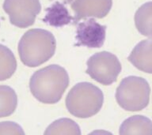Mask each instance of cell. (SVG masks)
<instances>
[{"instance_id":"10","label":"cell","mask_w":152,"mask_h":135,"mask_svg":"<svg viewBox=\"0 0 152 135\" xmlns=\"http://www.w3.org/2000/svg\"><path fill=\"white\" fill-rule=\"evenodd\" d=\"M120 134L152 135V121L146 116L133 115L121 124Z\"/></svg>"},{"instance_id":"12","label":"cell","mask_w":152,"mask_h":135,"mask_svg":"<svg viewBox=\"0 0 152 135\" xmlns=\"http://www.w3.org/2000/svg\"><path fill=\"white\" fill-rule=\"evenodd\" d=\"M135 25L140 34L152 38V2H146L137 9Z\"/></svg>"},{"instance_id":"9","label":"cell","mask_w":152,"mask_h":135,"mask_svg":"<svg viewBox=\"0 0 152 135\" xmlns=\"http://www.w3.org/2000/svg\"><path fill=\"white\" fill-rule=\"evenodd\" d=\"M128 61L138 70L152 73V40H144L135 45Z\"/></svg>"},{"instance_id":"6","label":"cell","mask_w":152,"mask_h":135,"mask_svg":"<svg viewBox=\"0 0 152 135\" xmlns=\"http://www.w3.org/2000/svg\"><path fill=\"white\" fill-rule=\"evenodd\" d=\"M2 7L10 23L21 28L33 25L41 10L39 0H4Z\"/></svg>"},{"instance_id":"1","label":"cell","mask_w":152,"mask_h":135,"mask_svg":"<svg viewBox=\"0 0 152 135\" xmlns=\"http://www.w3.org/2000/svg\"><path fill=\"white\" fill-rule=\"evenodd\" d=\"M69 85V76L64 67L50 65L38 70L29 80L31 93L43 104H53L61 99Z\"/></svg>"},{"instance_id":"3","label":"cell","mask_w":152,"mask_h":135,"mask_svg":"<svg viewBox=\"0 0 152 135\" xmlns=\"http://www.w3.org/2000/svg\"><path fill=\"white\" fill-rule=\"evenodd\" d=\"M104 94L99 88L89 82H80L74 86L66 98L68 111L77 118H86L95 115L102 109Z\"/></svg>"},{"instance_id":"8","label":"cell","mask_w":152,"mask_h":135,"mask_svg":"<svg viewBox=\"0 0 152 135\" xmlns=\"http://www.w3.org/2000/svg\"><path fill=\"white\" fill-rule=\"evenodd\" d=\"M113 6L112 0H75L71 4L75 13L74 23L86 17L103 18L109 14Z\"/></svg>"},{"instance_id":"13","label":"cell","mask_w":152,"mask_h":135,"mask_svg":"<svg viewBox=\"0 0 152 135\" xmlns=\"http://www.w3.org/2000/svg\"><path fill=\"white\" fill-rule=\"evenodd\" d=\"M17 70V60L9 47L0 44V81L9 79Z\"/></svg>"},{"instance_id":"4","label":"cell","mask_w":152,"mask_h":135,"mask_svg":"<svg viewBox=\"0 0 152 135\" xmlns=\"http://www.w3.org/2000/svg\"><path fill=\"white\" fill-rule=\"evenodd\" d=\"M151 87L147 81L141 77L128 76L121 81L116 89V99L123 109L139 111L149 104Z\"/></svg>"},{"instance_id":"2","label":"cell","mask_w":152,"mask_h":135,"mask_svg":"<svg viewBox=\"0 0 152 135\" xmlns=\"http://www.w3.org/2000/svg\"><path fill=\"white\" fill-rule=\"evenodd\" d=\"M56 40L51 32L41 28L29 29L18 43L21 62L28 67H37L48 61L55 54Z\"/></svg>"},{"instance_id":"15","label":"cell","mask_w":152,"mask_h":135,"mask_svg":"<svg viewBox=\"0 0 152 135\" xmlns=\"http://www.w3.org/2000/svg\"><path fill=\"white\" fill-rule=\"evenodd\" d=\"M45 134H72L80 135L81 130L77 123L70 118H59L50 124Z\"/></svg>"},{"instance_id":"5","label":"cell","mask_w":152,"mask_h":135,"mask_svg":"<svg viewBox=\"0 0 152 135\" xmlns=\"http://www.w3.org/2000/svg\"><path fill=\"white\" fill-rule=\"evenodd\" d=\"M86 73L104 85H112L121 72V64L115 54L108 52L93 54L86 62Z\"/></svg>"},{"instance_id":"16","label":"cell","mask_w":152,"mask_h":135,"mask_svg":"<svg viewBox=\"0 0 152 135\" xmlns=\"http://www.w3.org/2000/svg\"><path fill=\"white\" fill-rule=\"evenodd\" d=\"M0 134H25L23 129L18 123L10 121L0 123Z\"/></svg>"},{"instance_id":"11","label":"cell","mask_w":152,"mask_h":135,"mask_svg":"<svg viewBox=\"0 0 152 135\" xmlns=\"http://www.w3.org/2000/svg\"><path fill=\"white\" fill-rule=\"evenodd\" d=\"M71 20H73V17L64 4L60 2H56L46 9V14L43 21L49 25L59 28L68 25Z\"/></svg>"},{"instance_id":"17","label":"cell","mask_w":152,"mask_h":135,"mask_svg":"<svg viewBox=\"0 0 152 135\" xmlns=\"http://www.w3.org/2000/svg\"><path fill=\"white\" fill-rule=\"evenodd\" d=\"M72 1H73V0H64V2H65L64 3H66V4H67V3H70V2H71Z\"/></svg>"},{"instance_id":"7","label":"cell","mask_w":152,"mask_h":135,"mask_svg":"<svg viewBox=\"0 0 152 135\" xmlns=\"http://www.w3.org/2000/svg\"><path fill=\"white\" fill-rule=\"evenodd\" d=\"M106 26L102 25L94 19L80 22L76 30V46L99 48L105 40Z\"/></svg>"},{"instance_id":"14","label":"cell","mask_w":152,"mask_h":135,"mask_svg":"<svg viewBox=\"0 0 152 135\" xmlns=\"http://www.w3.org/2000/svg\"><path fill=\"white\" fill-rule=\"evenodd\" d=\"M18 107V96L11 87L0 85V118L11 115Z\"/></svg>"}]
</instances>
